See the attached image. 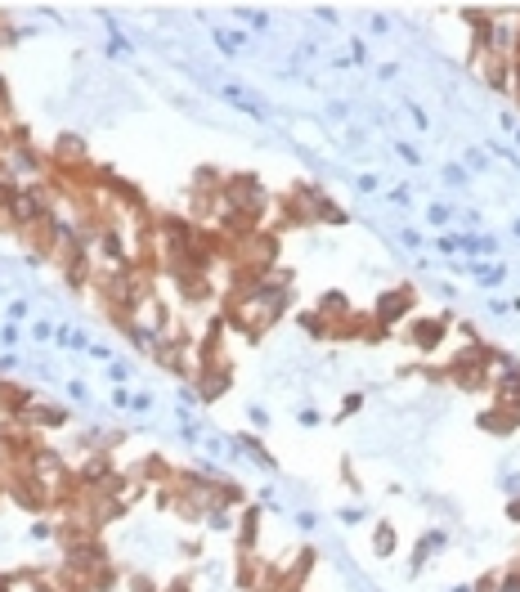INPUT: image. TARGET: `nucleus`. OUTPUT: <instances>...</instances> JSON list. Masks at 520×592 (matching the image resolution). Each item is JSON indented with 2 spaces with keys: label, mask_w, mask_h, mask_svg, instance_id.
<instances>
[{
  "label": "nucleus",
  "mask_w": 520,
  "mask_h": 592,
  "mask_svg": "<svg viewBox=\"0 0 520 592\" xmlns=\"http://www.w3.org/2000/svg\"><path fill=\"white\" fill-rule=\"evenodd\" d=\"M395 548H400V534H395V525L391 521H377V530H373V557H395Z\"/></svg>",
  "instance_id": "8"
},
{
  "label": "nucleus",
  "mask_w": 520,
  "mask_h": 592,
  "mask_svg": "<svg viewBox=\"0 0 520 592\" xmlns=\"http://www.w3.org/2000/svg\"><path fill=\"white\" fill-rule=\"evenodd\" d=\"M427 220H431V225H449V220H453V207L431 202V207H427Z\"/></svg>",
  "instance_id": "13"
},
{
  "label": "nucleus",
  "mask_w": 520,
  "mask_h": 592,
  "mask_svg": "<svg viewBox=\"0 0 520 592\" xmlns=\"http://www.w3.org/2000/svg\"><path fill=\"white\" fill-rule=\"evenodd\" d=\"M355 184H359V189H364V193H373V189H377V175H373V171H364V175H359V180H355Z\"/></svg>",
  "instance_id": "29"
},
{
  "label": "nucleus",
  "mask_w": 520,
  "mask_h": 592,
  "mask_svg": "<svg viewBox=\"0 0 520 592\" xmlns=\"http://www.w3.org/2000/svg\"><path fill=\"white\" fill-rule=\"evenodd\" d=\"M467 171H489V153L485 148H467Z\"/></svg>",
  "instance_id": "15"
},
{
  "label": "nucleus",
  "mask_w": 520,
  "mask_h": 592,
  "mask_svg": "<svg viewBox=\"0 0 520 592\" xmlns=\"http://www.w3.org/2000/svg\"><path fill=\"white\" fill-rule=\"evenodd\" d=\"M413 301H418V292H413L409 283H404V288H386L382 296H377V305H373V323L386 328V332L404 328V323L413 319Z\"/></svg>",
  "instance_id": "3"
},
{
  "label": "nucleus",
  "mask_w": 520,
  "mask_h": 592,
  "mask_svg": "<svg viewBox=\"0 0 520 592\" xmlns=\"http://www.w3.org/2000/svg\"><path fill=\"white\" fill-rule=\"evenodd\" d=\"M224 99H229V103H238V108L247 112V117H265V108H260L256 99H247V94H242V85H224Z\"/></svg>",
  "instance_id": "9"
},
{
  "label": "nucleus",
  "mask_w": 520,
  "mask_h": 592,
  "mask_svg": "<svg viewBox=\"0 0 520 592\" xmlns=\"http://www.w3.org/2000/svg\"><path fill=\"white\" fill-rule=\"evenodd\" d=\"M32 337H36V341H54V323H36Z\"/></svg>",
  "instance_id": "27"
},
{
  "label": "nucleus",
  "mask_w": 520,
  "mask_h": 592,
  "mask_svg": "<svg viewBox=\"0 0 520 592\" xmlns=\"http://www.w3.org/2000/svg\"><path fill=\"white\" fill-rule=\"evenodd\" d=\"M400 243L409 247V252H418V247H422V234H418V229H404V234H400Z\"/></svg>",
  "instance_id": "25"
},
{
  "label": "nucleus",
  "mask_w": 520,
  "mask_h": 592,
  "mask_svg": "<svg viewBox=\"0 0 520 592\" xmlns=\"http://www.w3.org/2000/svg\"><path fill=\"white\" fill-rule=\"evenodd\" d=\"M233 444L242 449V458H251L256 467H265V471H278V462H274V453L265 449V440L256 431H242V435H233Z\"/></svg>",
  "instance_id": "7"
},
{
  "label": "nucleus",
  "mask_w": 520,
  "mask_h": 592,
  "mask_svg": "<svg viewBox=\"0 0 520 592\" xmlns=\"http://www.w3.org/2000/svg\"><path fill=\"white\" fill-rule=\"evenodd\" d=\"M377 76H382V81H395V76H400V63H382Z\"/></svg>",
  "instance_id": "30"
},
{
  "label": "nucleus",
  "mask_w": 520,
  "mask_h": 592,
  "mask_svg": "<svg viewBox=\"0 0 520 592\" xmlns=\"http://www.w3.org/2000/svg\"><path fill=\"white\" fill-rule=\"evenodd\" d=\"M54 534H59V525H54V521H36L32 525V539H54Z\"/></svg>",
  "instance_id": "18"
},
{
  "label": "nucleus",
  "mask_w": 520,
  "mask_h": 592,
  "mask_svg": "<svg viewBox=\"0 0 520 592\" xmlns=\"http://www.w3.org/2000/svg\"><path fill=\"white\" fill-rule=\"evenodd\" d=\"M440 180H444V184H453V189H467V166H453V162H449V166H440Z\"/></svg>",
  "instance_id": "11"
},
{
  "label": "nucleus",
  "mask_w": 520,
  "mask_h": 592,
  "mask_svg": "<svg viewBox=\"0 0 520 592\" xmlns=\"http://www.w3.org/2000/svg\"><path fill=\"white\" fill-rule=\"evenodd\" d=\"M247 417H251V426H260V431L269 426V413H265L260 404H251V408H247Z\"/></svg>",
  "instance_id": "24"
},
{
  "label": "nucleus",
  "mask_w": 520,
  "mask_h": 592,
  "mask_svg": "<svg viewBox=\"0 0 520 592\" xmlns=\"http://www.w3.org/2000/svg\"><path fill=\"white\" fill-rule=\"evenodd\" d=\"M68 395H72V399H81V404H86V399H90V390L81 386V381H72V386H68Z\"/></svg>",
  "instance_id": "33"
},
{
  "label": "nucleus",
  "mask_w": 520,
  "mask_h": 592,
  "mask_svg": "<svg viewBox=\"0 0 520 592\" xmlns=\"http://www.w3.org/2000/svg\"><path fill=\"white\" fill-rule=\"evenodd\" d=\"M507 521L520 525V494H512V498H507Z\"/></svg>",
  "instance_id": "26"
},
{
  "label": "nucleus",
  "mask_w": 520,
  "mask_h": 592,
  "mask_svg": "<svg viewBox=\"0 0 520 592\" xmlns=\"http://www.w3.org/2000/svg\"><path fill=\"white\" fill-rule=\"evenodd\" d=\"M512 238H516V243H520V216H516V220H512Z\"/></svg>",
  "instance_id": "36"
},
{
  "label": "nucleus",
  "mask_w": 520,
  "mask_h": 592,
  "mask_svg": "<svg viewBox=\"0 0 520 592\" xmlns=\"http://www.w3.org/2000/svg\"><path fill=\"white\" fill-rule=\"evenodd\" d=\"M296 422H301V426H319V422H323V413H319V408H310V404H305V408H301V413H296Z\"/></svg>",
  "instance_id": "20"
},
{
  "label": "nucleus",
  "mask_w": 520,
  "mask_h": 592,
  "mask_svg": "<svg viewBox=\"0 0 520 592\" xmlns=\"http://www.w3.org/2000/svg\"><path fill=\"white\" fill-rule=\"evenodd\" d=\"M350 63H368V45L359 41V36L350 41Z\"/></svg>",
  "instance_id": "23"
},
{
  "label": "nucleus",
  "mask_w": 520,
  "mask_h": 592,
  "mask_svg": "<svg viewBox=\"0 0 520 592\" xmlns=\"http://www.w3.org/2000/svg\"><path fill=\"white\" fill-rule=\"evenodd\" d=\"M238 18H242L247 27H260V32L269 27V14H265V9H238Z\"/></svg>",
  "instance_id": "12"
},
{
  "label": "nucleus",
  "mask_w": 520,
  "mask_h": 592,
  "mask_svg": "<svg viewBox=\"0 0 520 592\" xmlns=\"http://www.w3.org/2000/svg\"><path fill=\"white\" fill-rule=\"evenodd\" d=\"M512 135H516V148H520V126H516V130H512Z\"/></svg>",
  "instance_id": "37"
},
{
  "label": "nucleus",
  "mask_w": 520,
  "mask_h": 592,
  "mask_svg": "<svg viewBox=\"0 0 520 592\" xmlns=\"http://www.w3.org/2000/svg\"><path fill=\"white\" fill-rule=\"evenodd\" d=\"M449 592H476V584H458V588H449Z\"/></svg>",
  "instance_id": "35"
},
{
  "label": "nucleus",
  "mask_w": 520,
  "mask_h": 592,
  "mask_svg": "<svg viewBox=\"0 0 520 592\" xmlns=\"http://www.w3.org/2000/svg\"><path fill=\"white\" fill-rule=\"evenodd\" d=\"M108 377H112V386H126V381L135 377V364H130V359H112V364H108Z\"/></svg>",
  "instance_id": "10"
},
{
  "label": "nucleus",
  "mask_w": 520,
  "mask_h": 592,
  "mask_svg": "<svg viewBox=\"0 0 520 592\" xmlns=\"http://www.w3.org/2000/svg\"><path fill=\"white\" fill-rule=\"evenodd\" d=\"M368 27H373V32H391V18H386V14H373V18H368Z\"/></svg>",
  "instance_id": "28"
},
{
  "label": "nucleus",
  "mask_w": 520,
  "mask_h": 592,
  "mask_svg": "<svg viewBox=\"0 0 520 592\" xmlns=\"http://www.w3.org/2000/svg\"><path fill=\"white\" fill-rule=\"evenodd\" d=\"M489 314H494V319H507V314H512V301H503V296H494V301H489Z\"/></svg>",
  "instance_id": "22"
},
{
  "label": "nucleus",
  "mask_w": 520,
  "mask_h": 592,
  "mask_svg": "<svg viewBox=\"0 0 520 592\" xmlns=\"http://www.w3.org/2000/svg\"><path fill=\"white\" fill-rule=\"evenodd\" d=\"M400 332L418 355H435V350L449 341V314H413Z\"/></svg>",
  "instance_id": "2"
},
{
  "label": "nucleus",
  "mask_w": 520,
  "mask_h": 592,
  "mask_svg": "<svg viewBox=\"0 0 520 592\" xmlns=\"http://www.w3.org/2000/svg\"><path fill=\"white\" fill-rule=\"evenodd\" d=\"M395 153H400V162H404V166H422V153L413 148V144H400Z\"/></svg>",
  "instance_id": "17"
},
{
  "label": "nucleus",
  "mask_w": 520,
  "mask_h": 592,
  "mask_svg": "<svg viewBox=\"0 0 520 592\" xmlns=\"http://www.w3.org/2000/svg\"><path fill=\"white\" fill-rule=\"evenodd\" d=\"M292 305V292H278L260 279H247V283H233L229 296H224V314L220 319L229 323L233 332H242L247 341H260L274 323L287 314Z\"/></svg>",
  "instance_id": "1"
},
{
  "label": "nucleus",
  "mask_w": 520,
  "mask_h": 592,
  "mask_svg": "<svg viewBox=\"0 0 520 592\" xmlns=\"http://www.w3.org/2000/svg\"><path fill=\"white\" fill-rule=\"evenodd\" d=\"M229 386H233V377H229V359H224V364H206V368H197V377H193V390H197V399H202V404H215V399H220Z\"/></svg>",
  "instance_id": "5"
},
{
  "label": "nucleus",
  "mask_w": 520,
  "mask_h": 592,
  "mask_svg": "<svg viewBox=\"0 0 520 592\" xmlns=\"http://www.w3.org/2000/svg\"><path fill=\"white\" fill-rule=\"evenodd\" d=\"M386 202H391V207H409V202H413V193L400 184V189H391V193H386Z\"/></svg>",
  "instance_id": "19"
},
{
  "label": "nucleus",
  "mask_w": 520,
  "mask_h": 592,
  "mask_svg": "<svg viewBox=\"0 0 520 592\" xmlns=\"http://www.w3.org/2000/svg\"><path fill=\"white\" fill-rule=\"evenodd\" d=\"M23 426H32V431H59V426L72 422V413L63 404H45V399H32V404L23 408V417H18Z\"/></svg>",
  "instance_id": "4"
},
{
  "label": "nucleus",
  "mask_w": 520,
  "mask_h": 592,
  "mask_svg": "<svg viewBox=\"0 0 520 592\" xmlns=\"http://www.w3.org/2000/svg\"><path fill=\"white\" fill-rule=\"evenodd\" d=\"M292 521H296V530H305V534H310V530H319V516H314V512H296Z\"/></svg>",
  "instance_id": "21"
},
{
  "label": "nucleus",
  "mask_w": 520,
  "mask_h": 592,
  "mask_svg": "<svg viewBox=\"0 0 520 592\" xmlns=\"http://www.w3.org/2000/svg\"><path fill=\"white\" fill-rule=\"evenodd\" d=\"M9 319H27V301H9Z\"/></svg>",
  "instance_id": "31"
},
{
  "label": "nucleus",
  "mask_w": 520,
  "mask_h": 592,
  "mask_svg": "<svg viewBox=\"0 0 520 592\" xmlns=\"http://www.w3.org/2000/svg\"><path fill=\"white\" fill-rule=\"evenodd\" d=\"M0 341H5V346H14V341H18V328H14V323H5V328H0Z\"/></svg>",
  "instance_id": "32"
},
{
  "label": "nucleus",
  "mask_w": 520,
  "mask_h": 592,
  "mask_svg": "<svg viewBox=\"0 0 520 592\" xmlns=\"http://www.w3.org/2000/svg\"><path fill=\"white\" fill-rule=\"evenodd\" d=\"M341 521H346V525H359V521H364V512H359V507H346Z\"/></svg>",
  "instance_id": "34"
},
{
  "label": "nucleus",
  "mask_w": 520,
  "mask_h": 592,
  "mask_svg": "<svg viewBox=\"0 0 520 592\" xmlns=\"http://www.w3.org/2000/svg\"><path fill=\"white\" fill-rule=\"evenodd\" d=\"M314 314H319V319H323L328 328L337 332V328H341V323L350 319V314H355V305H350V296H346V292H323V296H319V305H314Z\"/></svg>",
  "instance_id": "6"
},
{
  "label": "nucleus",
  "mask_w": 520,
  "mask_h": 592,
  "mask_svg": "<svg viewBox=\"0 0 520 592\" xmlns=\"http://www.w3.org/2000/svg\"><path fill=\"white\" fill-rule=\"evenodd\" d=\"M435 252L440 256H458V234H440L435 238Z\"/></svg>",
  "instance_id": "16"
},
{
  "label": "nucleus",
  "mask_w": 520,
  "mask_h": 592,
  "mask_svg": "<svg viewBox=\"0 0 520 592\" xmlns=\"http://www.w3.org/2000/svg\"><path fill=\"white\" fill-rule=\"evenodd\" d=\"M364 404H368V395H359V390H355V395H346V399H341V413H337V417H355Z\"/></svg>",
  "instance_id": "14"
}]
</instances>
